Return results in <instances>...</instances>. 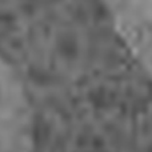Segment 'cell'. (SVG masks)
Returning <instances> with one entry per match:
<instances>
[{
	"instance_id": "6da1fadb",
	"label": "cell",
	"mask_w": 152,
	"mask_h": 152,
	"mask_svg": "<svg viewBox=\"0 0 152 152\" xmlns=\"http://www.w3.org/2000/svg\"><path fill=\"white\" fill-rule=\"evenodd\" d=\"M128 52L152 77V0H100Z\"/></svg>"
}]
</instances>
